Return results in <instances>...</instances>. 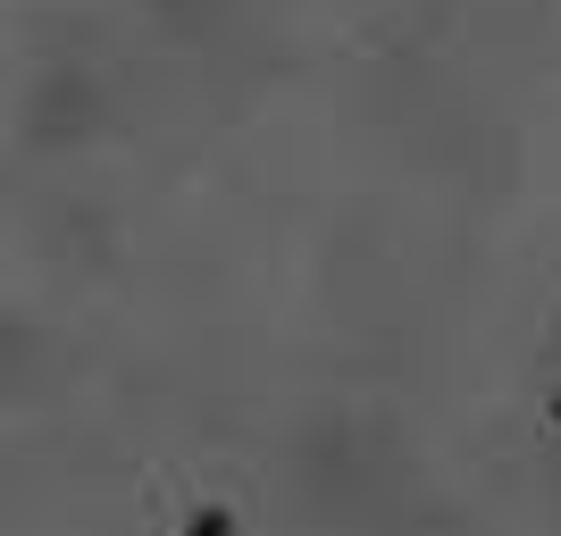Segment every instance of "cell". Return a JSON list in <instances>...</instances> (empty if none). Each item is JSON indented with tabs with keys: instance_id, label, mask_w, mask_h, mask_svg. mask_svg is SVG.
I'll return each instance as SVG.
<instances>
[{
	"instance_id": "1",
	"label": "cell",
	"mask_w": 561,
	"mask_h": 536,
	"mask_svg": "<svg viewBox=\"0 0 561 536\" xmlns=\"http://www.w3.org/2000/svg\"><path fill=\"white\" fill-rule=\"evenodd\" d=\"M185 536H234V512H218V503H202V512L185 520Z\"/></svg>"
},
{
	"instance_id": "2",
	"label": "cell",
	"mask_w": 561,
	"mask_h": 536,
	"mask_svg": "<svg viewBox=\"0 0 561 536\" xmlns=\"http://www.w3.org/2000/svg\"><path fill=\"white\" fill-rule=\"evenodd\" d=\"M553 427H561V395H553Z\"/></svg>"
}]
</instances>
